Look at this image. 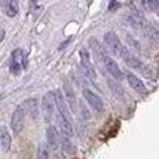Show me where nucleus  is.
Masks as SVG:
<instances>
[{"label":"nucleus","instance_id":"1","mask_svg":"<svg viewBox=\"0 0 159 159\" xmlns=\"http://www.w3.org/2000/svg\"><path fill=\"white\" fill-rule=\"evenodd\" d=\"M55 110V97H54V92L49 91L42 97V115H43V120L46 124H51Z\"/></svg>","mask_w":159,"mask_h":159},{"label":"nucleus","instance_id":"2","mask_svg":"<svg viewBox=\"0 0 159 159\" xmlns=\"http://www.w3.org/2000/svg\"><path fill=\"white\" fill-rule=\"evenodd\" d=\"M79 58H80V66H82L85 76L88 77V79H91V80H95V79H97V73H95L94 64L91 61L89 51L86 48H82L79 51Z\"/></svg>","mask_w":159,"mask_h":159},{"label":"nucleus","instance_id":"3","mask_svg":"<svg viewBox=\"0 0 159 159\" xmlns=\"http://www.w3.org/2000/svg\"><path fill=\"white\" fill-rule=\"evenodd\" d=\"M24 125H25V111L22 109V106H18L15 107L11 116V129L14 131L15 135H18L24 129Z\"/></svg>","mask_w":159,"mask_h":159},{"label":"nucleus","instance_id":"4","mask_svg":"<svg viewBox=\"0 0 159 159\" xmlns=\"http://www.w3.org/2000/svg\"><path fill=\"white\" fill-rule=\"evenodd\" d=\"M119 57L124 60L125 64H126L128 67H131V69H134V70H144V64H143V61L132 52L131 49L126 48V46H124V48L120 49Z\"/></svg>","mask_w":159,"mask_h":159},{"label":"nucleus","instance_id":"5","mask_svg":"<svg viewBox=\"0 0 159 159\" xmlns=\"http://www.w3.org/2000/svg\"><path fill=\"white\" fill-rule=\"evenodd\" d=\"M103 39H104V45L107 46V49L110 51L111 54H115V55L120 54V49L124 48V45H122L119 36L115 31H106Z\"/></svg>","mask_w":159,"mask_h":159},{"label":"nucleus","instance_id":"6","mask_svg":"<svg viewBox=\"0 0 159 159\" xmlns=\"http://www.w3.org/2000/svg\"><path fill=\"white\" fill-rule=\"evenodd\" d=\"M82 94H83V98L86 100V103L89 104V107H92L98 113H101L104 110V101L98 94H95L94 91H91L89 88H83Z\"/></svg>","mask_w":159,"mask_h":159},{"label":"nucleus","instance_id":"7","mask_svg":"<svg viewBox=\"0 0 159 159\" xmlns=\"http://www.w3.org/2000/svg\"><path fill=\"white\" fill-rule=\"evenodd\" d=\"M54 97H55V107L58 110V115L62 116V118L71 120V111H70L69 106L66 103V98H64V94H62L61 89H55L54 91Z\"/></svg>","mask_w":159,"mask_h":159},{"label":"nucleus","instance_id":"8","mask_svg":"<svg viewBox=\"0 0 159 159\" xmlns=\"http://www.w3.org/2000/svg\"><path fill=\"white\" fill-rule=\"evenodd\" d=\"M103 64H104V69H106V71H107V73H109L113 79H116V80H122V79L125 77L124 71L120 70V67L118 66V62L115 61L113 58H110L109 55L104 57Z\"/></svg>","mask_w":159,"mask_h":159},{"label":"nucleus","instance_id":"9","mask_svg":"<svg viewBox=\"0 0 159 159\" xmlns=\"http://www.w3.org/2000/svg\"><path fill=\"white\" fill-rule=\"evenodd\" d=\"M62 94H64V98H66V103L69 106L70 111H76L77 110V100H76V94H75V89L71 86V83L69 80H66L64 85H62Z\"/></svg>","mask_w":159,"mask_h":159},{"label":"nucleus","instance_id":"10","mask_svg":"<svg viewBox=\"0 0 159 159\" xmlns=\"http://www.w3.org/2000/svg\"><path fill=\"white\" fill-rule=\"evenodd\" d=\"M60 140H61V134L58 128L55 125H49L46 129V146L51 150H57L60 147Z\"/></svg>","mask_w":159,"mask_h":159},{"label":"nucleus","instance_id":"11","mask_svg":"<svg viewBox=\"0 0 159 159\" xmlns=\"http://www.w3.org/2000/svg\"><path fill=\"white\" fill-rule=\"evenodd\" d=\"M57 119H58V131L61 135L64 137H67V139H71L73 135H75V128H73V124H71V120L69 119L62 118L60 115H57Z\"/></svg>","mask_w":159,"mask_h":159},{"label":"nucleus","instance_id":"12","mask_svg":"<svg viewBox=\"0 0 159 159\" xmlns=\"http://www.w3.org/2000/svg\"><path fill=\"white\" fill-rule=\"evenodd\" d=\"M125 79H126V82L129 83V86H131L134 91H137L140 94H146V92H147V88H146L144 82H143L137 75H134L132 71H126Z\"/></svg>","mask_w":159,"mask_h":159},{"label":"nucleus","instance_id":"13","mask_svg":"<svg viewBox=\"0 0 159 159\" xmlns=\"http://www.w3.org/2000/svg\"><path fill=\"white\" fill-rule=\"evenodd\" d=\"M141 31H143V36L147 40L159 45V28L156 25H153L152 22H146L144 25L141 27Z\"/></svg>","mask_w":159,"mask_h":159},{"label":"nucleus","instance_id":"14","mask_svg":"<svg viewBox=\"0 0 159 159\" xmlns=\"http://www.w3.org/2000/svg\"><path fill=\"white\" fill-rule=\"evenodd\" d=\"M21 106H22V109L25 111V115H30L33 119H37V110H39V107H37V100L36 98H27Z\"/></svg>","mask_w":159,"mask_h":159},{"label":"nucleus","instance_id":"15","mask_svg":"<svg viewBox=\"0 0 159 159\" xmlns=\"http://www.w3.org/2000/svg\"><path fill=\"white\" fill-rule=\"evenodd\" d=\"M89 48H91V51H92L94 57L103 62L104 57H106V51H104V48L101 46V43H100L95 37H91L89 39Z\"/></svg>","mask_w":159,"mask_h":159},{"label":"nucleus","instance_id":"16","mask_svg":"<svg viewBox=\"0 0 159 159\" xmlns=\"http://www.w3.org/2000/svg\"><path fill=\"white\" fill-rule=\"evenodd\" d=\"M11 144H12V137L7 131V128L6 126H0V147H2V150L9 152Z\"/></svg>","mask_w":159,"mask_h":159},{"label":"nucleus","instance_id":"17","mask_svg":"<svg viewBox=\"0 0 159 159\" xmlns=\"http://www.w3.org/2000/svg\"><path fill=\"white\" fill-rule=\"evenodd\" d=\"M3 7H5V14H6L9 18H14V16H16V15H18V12H20L18 2H15V0L5 2V3H3Z\"/></svg>","mask_w":159,"mask_h":159},{"label":"nucleus","instance_id":"18","mask_svg":"<svg viewBox=\"0 0 159 159\" xmlns=\"http://www.w3.org/2000/svg\"><path fill=\"white\" fill-rule=\"evenodd\" d=\"M60 146H61L62 152L64 153H73L75 150H76V147H75V144L71 143V140L67 139V137H64V135H61V140H60Z\"/></svg>","mask_w":159,"mask_h":159},{"label":"nucleus","instance_id":"19","mask_svg":"<svg viewBox=\"0 0 159 159\" xmlns=\"http://www.w3.org/2000/svg\"><path fill=\"white\" fill-rule=\"evenodd\" d=\"M109 88L113 91V94H115L116 97H119V98H124V97H125L124 88H122V86H120L118 82H115V80H110V82H109Z\"/></svg>","mask_w":159,"mask_h":159},{"label":"nucleus","instance_id":"20","mask_svg":"<svg viewBox=\"0 0 159 159\" xmlns=\"http://www.w3.org/2000/svg\"><path fill=\"white\" fill-rule=\"evenodd\" d=\"M37 159H49V147L45 143L37 146Z\"/></svg>","mask_w":159,"mask_h":159},{"label":"nucleus","instance_id":"21","mask_svg":"<svg viewBox=\"0 0 159 159\" xmlns=\"http://www.w3.org/2000/svg\"><path fill=\"white\" fill-rule=\"evenodd\" d=\"M21 69H22V67H21L20 62L11 58V62H9V71H11L14 76H18V75L21 73Z\"/></svg>","mask_w":159,"mask_h":159},{"label":"nucleus","instance_id":"22","mask_svg":"<svg viewBox=\"0 0 159 159\" xmlns=\"http://www.w3.org/2000/svg\"><path fill=\"white\" fill-rule=\"evenodd\" d=\"M125 39H126V42L131 45V48L132 49H135V51H141V45H140V42L137 40V39H134L131 34H125Z\"/></svg>","mask_w":159,"mask_h":159},{"label":"nucleus","instance_id":"23","mask_svg":"<svg viewBox=\"0 0 159 159\" xmlns=\"http://www.w3.org/2000/svg\"><path fill=\"white\" fill-rule=\"evenodd\" d=\"M80 111H82V118L83 119H86V120H88V119H91V111L88 110L85 106H80Z\"/></svg>","mask_w":159,"mask_h":159},{"label":"nucleus","instance_id":"24","mask_svg":"<svg viewBox=\"0 0 159 159\" xmlns=\"http://www.w3.org/2000/svg\"><path fill=\"white\" fill-rule=\"evenodd\" d=\"M118 6H119V3H116V2H111L110 5H109V11H110V12H111L113 9H116V7H118Z\"/></svg>","mask_w":159,"mask_h":159},{"label":"nucleus","instance_id":"25","mask_svg":"<svg viewBox=\"0 0 159 159\" xmlns=\"http://www.w3.org/2000/svg\"><path fill=\"white\" fill-rule=\"evenodd\" d=\"M3 39H5V30H3V28H0V42L3 40Z\"/></svg>","mask_w":159,"mask_h":159},{"label":"nucleus","instance_id":"26","mask_svg":"<svg viewBox=\"0 0 159 159\" xmlns=\"http://www.w3.org/2000/svg\"><path fill=\"white\" fill-rule=\"evenodd\" d=\"M69 42H70V39H69V40H66L64 43H61V45H60V49H64V46H66V45H67Z\"/></svg>","mask_w":159,"mask_h":159}]
</instances>
